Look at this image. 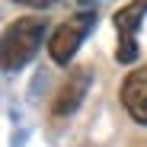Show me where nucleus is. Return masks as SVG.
<instances>
[{"label": "nucleus", "instance_id": "7", "mask_svg": "<svg viewBox=\"0 0 147 147\" xmlns=\"http://www.w3.org/2000/svg\"><path fill=\"white\" fill-rule=\"evenodd\" d=\"M80 3H83V7H86V3H96V0H80Z\"/></svg>", "mask_w": 147, "mask_h": 147}, {"label": "nucleus", "instance_id": "4", "mask_svg": "<svg viewBox=\"0 0 147 147\" xmlns=\"http://www.w3.org/2000/svg\"><path fill=\"white\" fill-rule=\"evenodd\" d=\"M93 83V67L90 64H77V67H70L67 74V80L61 83V90L55 93V102H51V118H67L80 109L83 102V96Z\"/></svg>", "mask_w": 147, "mask_h": 147}, {"label": "nucleus", "instance_id": "2", "mask_svg": "<svg viewBox=\"0 0 147 147\" xmlns=\"http://www.w3.org/2000/svg\"><path fill=\"white\" fill-rule=\"evenodd\" d=\"M96 29V10H80V13H74L67 16L61 26L48 35V55H51V61L58 67H70V61L77 58L80 51V45L86 42V35Z\"/></svg>", "mask_w": 147, "mask_h": 147}, {"label": "nucleus", "instance_id": "5", "mask_svg": "<svg viewBox=\"0 0 147 147\" xmlns=\"http://www.w3.org/2000/svg\"><path fill=\"white\" fill-rule=\"evenodd\" d=\"M118 99L125 106V112L138 121V125H147V64L134 67L125 80H121Z\"/></svg>", "mask_w": 147, "mask_h": 147}, {"label": "nucleus", "instance_id": "6", "mask_svg": "<svg viewBox=\"0 0 147 147\" xmlns=\"http://www.w3.org/2000/svg\"><path fill=\"white\" fill-rule=\"evenodd\" d=\"M13 3H19V7H29V10H48L51 3H58V0H13Z\"/></svg>", "mask_w": 147, "mask_h": 147}, {"label": "nucleus", "instance_id": "1", "mask_svg": "<svg viewBox=\"0 0 147 147\" xmlns=\"http://www.w3.org/2000/svg\"><path fill=\"white\" fill-rule=\"evenodd\" d=\"M48 35V19L45 16H19L16 22H10L3 32V70H22L35 55Z\"/></svg>", "mask_w": 147, "mask_h": 147}, {"label": "nucleus", "instance_id": "3", "mask_svg": "<svg viewBox=\"0 0 147 147\" xmlns=\"http://www.w3.org/2000/svg\"><path fill=\"white\" fill-rule=\"evenodd\" d=\"M147 16V3L144 0H131L125 3L115 16V32H118V45H115V61L118 64H134L138 61V29Z\"/></svg>", "mask_w": 147, "mask_h": 147}]
</instances>
